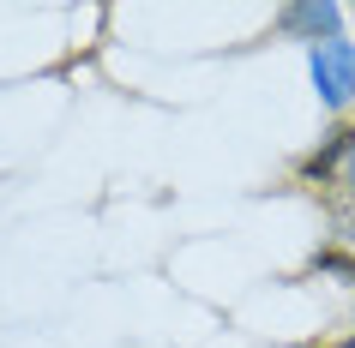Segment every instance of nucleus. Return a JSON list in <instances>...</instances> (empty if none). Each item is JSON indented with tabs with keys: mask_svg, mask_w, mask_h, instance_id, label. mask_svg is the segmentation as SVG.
Returning a JSON list of instances; mask_svg holds the SVG:
<instances>
[{
	"mask_svg": "<svg viewBox=\"0 0 355 348\" xmlns=\"http://www.w3.org/2000/svg\"><path fill=\"white\" fill-rule=\"evenodd\" d=\"M307 66H313V84H319V102L325 109H343L355 96V42H319L307 48Z\"/></svg>",
	"mask_w": 355,
	"mask_h": 348,
	"instance_id": "1",
	"label": "nucleus"
},
{
	"mask_svg": "<svg viewBox=\"0 0 355 348\" xmlns=\"http://www.w3.org/2000/svg\"><path fill=\"white\" fill-rule=\"evenodd\" d=\"M277 30H283V37H307V48H319V37L337 42V37H343V6H331V0L283 6V12H277Z\"/></svg>",
	"mask_w": 355,
	"mask_h": 348,
	"instance_id": "2",
	"label": "nucleus"
},
{
	"mask_svg": "<svg viewBox=\"0 0 355 348\" xmlns=\"http://www.w3.org/2000/svg\"><path fill=\"white\" fill-rule=\"evenodd\" d=\"M343 348H355V336H349V342H343Z\"/></svg>",
	"mask_w": 355,
	"mask_h": 348,
	"instance_id": "5",
	"label": "nucleus"
},
{
	"mask_svg": "<svg viewBox=\"0 0 355 348\" xmlns=\"http://www.w3.org/2000/svg\"><path fill=\"white\" fill-rule=\"evenodd\" d=\"M349 145H355V132H349V127H331V132H325V145H319L313 156L301 163V181H307V186H331V174L343 168Z\"/></svg>",
	"mask_w": 355,
	"mask_h": 348,
	"instance_id": "3",
	"label": "nucleus"
},
{
	"mask_svg": "<svg viewBox=\"0 0 355 348\" xmlns=\"http://www.w3.org/2000/svg\"><path fill=\"white\" fill-rule=\"evenodd\" d=\"M349 240H355V228H349Z\"/></svg>",
	"mask_w": 355,
	"mask_h": 348,
	"instance_id": "6",
	"label": "nucleus"
},
{
	"mask_svg": "<svg viewBox=\"0 0 355 348\" xmlns=\"http://www.w3.org/2000/svg\"><path fill=\"white\" fill-rule=\"evenodd\" d=\"M313 276H337V282H349L355 289V258L349 253H337V246H325V253H313V264H307Z\"/></svg>",
	"mask_w": 355,
	"mask_h": 348,
	"instance_id": "4",
	"label": "nucleus"
}]
</instances>
